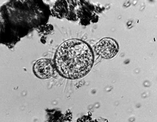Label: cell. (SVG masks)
<instances>
[{
  "label": "cell",
  "mask_w": 157,
  "mask_h": 122,
  "mask_svg": "<svg viewBox=\"0 0 157 122\" xmlns=\"http://www.w3.org/2000/svg\"><path fill=\"white\" fill-rule=\"evenodd\" d=\"M94 57L93 49L86 42L78 39L67 40L56 52L54 65L62 77L76 80L84 77L93 68Z\"/></svg>",
  "instance_id": "1"
},
{
  "label": "cell",
  "mask_w": 157,
  "mask_h": 122,
  "mask_svg": "<svg viewBox=\"0 0 157 122\" xmlns=\"http://www.w3.org/2000/svg\"><path fill=\"white\" fill-rule=\"evenodd\" d=\"M119 49L117 42L109 38H103L97 43L94 47L95 52L106 59H111L114 57L118 53Z\"/></svg>",
  "instance_id": "2"
},
{
  "label": "cell",
  "mask_w": 157,
  "mask_h": 122,
  "mask_svg": "<svg viewBox=\"0 0 157 122\" xmlns=\"http://www.w3.org/2000/svg\"><path fill=\"white\" fill-rule=\"evenodd\" d=\"M34 74L41 79H48L54 73V66L50 59H41L37 61L33 67Z\"/></svg>",
  "instance_id": "3"
}]
</instances>
